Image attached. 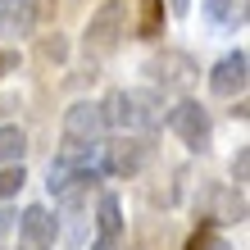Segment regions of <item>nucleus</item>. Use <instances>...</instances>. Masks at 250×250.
<instances>
[{
    "label": "nucleus",
    "instance_id": "16",
    "mask_svg": "<svg viewBox=\"0 0 250 250\" xmlns=\"http://www.w3.org/2000/svg\"><path fill=\"white\" fill-rule=\"evenodd\" d=\"M9 218H14V214H0V237H5V228H9Z\"/></svg>",
    "mask_w": 250,
    "mask_h": 250
},
{
    "label": "nucleus",
    "instance_id": "17",
    "mask_svg": "<svg viewBox=\"0 0 250 250\" xmlns=\"http://www.w3.org/2000/svg\"><path fill=\"white\" fill-rule=\"evenodd\" d=\"M0 64H5V60H0Z\"/></svg>",
    "mask_w": 250,
    "mask_h": 250
},
{
    "label": "nucleus",
    "instance_id": "7",
    "mask_svg": "<svg viewBox=\"0 0 250 250\" xmlns=\"http://www.w3.org/2000/svg\"><path fill=\"white\" fill-rule=\"evenodd\" d=\"M105 150V168L109 173H141V164L150 159V146H146L137 132H127L123 141H114V146H100Z\"/></svg>",
    "mask_w": 250,
    "mask_h": 250
},
{
    "label": "nucleus",
    "instance_id": "13",
    "mask_svg": "<svg viewBox=\"0 0 250 250\" xmlns=\"http://www.w3.org/2000/svg\"><path fill=\"white\" fill-rule=\"evenodd\" d=\"M205 14H209L214 23H228L232 14H237V0H205Z\"/></svg>",
    "mask_w": 250,
    "mask_h": 250
},
{
    "label": "nucleus",
    "instance_id": "11",
    "mask_svg": "<svg viewBox=\"0 0 250 250\" xmlns=\"http://www.w3.org/2000/svg\"><path fill=\"white\" fill-rule=\"evenodd\" d=\"M23 150H27V132L23 127H0V168H5V164H19V159H23Z\"/></svg>",
    "mask_w": 250,
    "mask_h": 250
},
{
    "label": "nucleus",
    "instance_id": "4",
    "mask_svg": "<svg viewBox=\"0 0 250 250\" xmlns=\"http://www.w3.org/2000/svg\"><path fill=\"white\" fill-rule=\"evenodd\" d=\"M55 246V214L46 205H27L19 214V250H50Z\"/></svg>",
    "mask_w": 250,
    "mask_h": 250
},
{
    "label": "nucleus",
    "instance_id": "5",
    "mask_svg": "<svg viewBox=\"0 0 250 250\" xmlns=\"http://www.w3.org/2000/svg\"><path fill=\"white\" fill-rule=\"evenodd\" d=\"M100 132H105V119H100V105L82 100L64 114V141L73 146H100Z\"/></svg>",
    "mask_w": 250,
    "mask_h": 250
},
{
    "label": "nucleus",
    "instance_id": "15",
    "mask_svg": "<svg viewBox=\"0 0 250 250\" xmlns=\"http://www.w3.org/2000/svg\"><path fill=\"white\" fill-rule=\"evenodd\" d=\"M168 9H173V14H187V9H191V0H168Z\"/></svg>",
    "mask_w": 250,
    "mask_h": 250
},
{
    "label": "nucleus",
    "instance_id": "6",
    "mask_svg": "<svg viewBox=\"0 0 250 250\" xmlns=\"http://www.w3.org/2000/svg\"><path fill=\"white\" fill-rule=\"evenodd\" d=\"M246 68H250L246 50L223 55V60L214 64V73H209V91H214V96H241V91H246V78H250Z\"/></svg>",
    "mask_w": 250,
    "mask_h": 250
},
{
    "label": "nucleus",
    "instance_id": "8",
    "mask_svg": "<svg viewBox=\"0 0 250 250\" xmlns=\"http://www.w3.org/2000/svg\"><path fill=\"white\" fill-rule=\"evenodd\" d=\"M37 27V0H0V41H23Z\"/></svg>",
    "mask_w": 250,
    "mask_h": 250
},
{
    "label": "nucleus",
    "instance_id": "12",
    "mask_svg": "<svg viewBox=\"0 0 250 250\" xmlns=\"http://www.w3.org/2000/svg\"><path fill=\"white\" fill-rule=\"evenodd\" d=\"M23 168L19 164H5V168H0V200H9V196H19V191H23Z\"/></svg>",
    "mask_w": 250,
    "mask_h": 250
},
{
    "label": "nucleus",
    "instance_id": "14",
    "mask_svg": "<svg viewBox=\"0 0 250 250\" xmlns=\"http://www.w3.org/2000/svg\"><path fill=\"white\" fill-rule=\"evenodd\" d=\"M187 250H228V246H223V237H214V232H196Z\"/></svg>",
    "mask_w": 250,
    "mask_h": 250
},
{
    "label": "nucleus",
    "instance_id": "3",
    "mask_svg": "<svg viewBox=\"0 0 250 250\" xmlns=\"http://www.w3.org/2000/svg\"><path fill=\"white\" fill-rule=\"evenodd\" d=\"M168 127L191 146V150H205L209 146V114H205L196 100H182V105L168 109Z\"/></svg>",
    "mask_w": 250,
    "mask_h": 250
},
{
    "label": "nucleus",
    "instance_id": "9",
    "mask_svg": "<svg viewBox=\"0 0 250 250\" xmlns=\"http://www.w3.org/2000/svg\"><path fill=\"white\" fill-rule=\"evenodd\" d=\"M119 232H123V205H119V196H100V209H96V250H114V246H119Z\"/></svg>",
    "mask_w": 250,
    "mask_h": 250
},
{
    "label": "nucleus",
    "instance_id": "10",
    "mask_svg": "<svg viewBox=\"0 0 250 250\" xmlns=\"http://www.w3.org/2000/svg\"><path fill=\"white\" fill-rule=\"evenodd\" d=\"M164 32V0H137V37L155 41Z\"/></svg>",
    "mask_w": 250,
    "mask_h": 250
},
{
    "label": "nucleus",
    "instance_id": "2",
    "mask_svg": "<svg viewBox=\"0 0 250 250\" xmlns=\"http://www.w3.org/2000/svg\"><path fill=\"white\" fill-rule=\"evenodd\" d=\"M123 27H127V0H105V5L91 14V23H86V50L109 55L119 46Z\"/></svg>",
    "mask_w": 250,
    "mask_h": 250
},
{
    "label": "nucleus",
    "instance_id": "1",
    "mask_svg": "<svg viewBox=\"0 0 250 250\" xmlns=\"http://www.w3.org/2000/svg\"><path fill=\"white\" fill-rule=\"evenodd\" d=\"M100 119L109 127H119V132H150L164 119V100L155 91H141V86H119L100 105Z\"/></svg>",
    "mask_w": 250,
    "mask_h": 250
}]
</instances>
